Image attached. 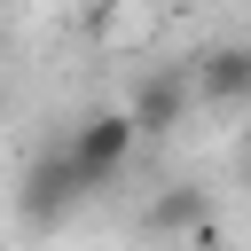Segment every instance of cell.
I'll use <instances>...</instances> for the list:
<instances>
[{"instance_id":"5b68a950","label":"cell","mask_w":251,"mask_h":251,"mask_svg":"<svg viewBox=\"0 0 251 251\" xmlns=\"http://www.w3.org/2000/svg\"><path fill=\"white\" fill-rule=\"evenodd\" d=\"M149 227H157V235H188V227H204V188H188V180L157 188V204H149Z\"/></svg>"},{"instance_id":"277c9868","label":"cell","mask_w":251,"mask_h":251,"mask_svg":"<svg viewBox=\"0 0 251 251\" xmlns=\"http://www.w3.org/2000/svg\"><path fill=\"white\" fill-rule=\"evenodd\" d=\"M188 86L212 102H251V47H204L188 63Z\"/></svg>"},{"instance_id":"7a4b0ae2","label":"cell","mask_w":251,"mask_h":251,"mask_svg":"<svg viewBox=\"0 0 251 251\" xmlns=\"http://www.w3.org/2000/svg\"><path fill=\"white\" fill-rule=\"evenodd\" d=\"M78 204H86V180L71 173V157H63V149H47V157H31V165H24V180H16V220H24V227H39V235H47V227H63Z\"/></svg>"},{"instance_id":"6da1fadb","label":"cell","mask_w":251,"mask_h":251,"mask_svg":"<svg viewBox=\"0 0 251 251\" xmlns=\"http://www.w3.org/2000/svg\"><path fill=\"white\" fill-rule=\"evenodd\" d=\"M133 149H141V133H133V118L118 110V102H102V110H86L78 126H71V141H63V157H71V173L86 180V196H102L126 165H133Z\"/></svg>"},{"instance_id":"3957f363","label":"cell","mask_w":251,"mask_h":251,"mask_svg":"<svg viewBox=\"0 0 251 251\" xmlns=\"http://www.w3.org/2000/svg\"><path fill=\"white\" fill-rule=\"evenodd\" d=\"M188 94H196V86H188V71H141V78H133V94H126L118 110L133 118V133H141V141H165L173 126H188Z\"/></svg>"}]
</instances>
